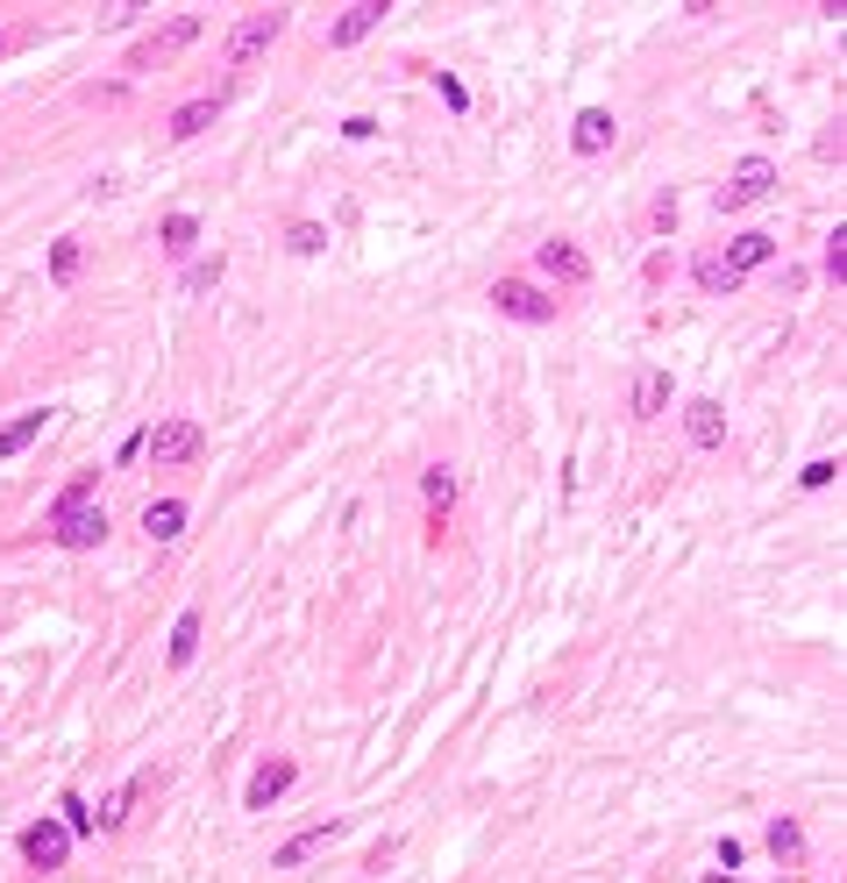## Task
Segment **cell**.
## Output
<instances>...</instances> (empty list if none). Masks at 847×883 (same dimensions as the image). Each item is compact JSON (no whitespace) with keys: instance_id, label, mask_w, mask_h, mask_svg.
Here are the masks:
<instances>
[{"instance_id":"6da1fadb","label":"cell","mask_w":847,"mask_h":883,"mask_svg":"<svg viewBox=\"0 0 847 883\" xmlns=\"http://www.w3.org/2000/svg\"><path fill=\"white\" fill-rule=\"evenodd\" d=\"M200 449H207V428L186 421V413H172V421H157L143 435V456L157 463V471H172V463H200Z\"/></svg>"},{"instance_id":"7a4b0ae2","label":"cell","mask_w":847,"mask_h":883,"mask_svg":"<svg viewBox=\"0 0 847 883\" xmlns=\"http://www.w3.org/2000/svg\"><path fill=\"white\" fill-rule=\"evenodd\" d=\"M200 29H207V14H172L164 29H150L143 43L129 51V71H150V65H172L186 43H200Z\"/></svg>"},{"instance_id":"3957f363","label":"cell","mask_w":847,"mask_h":883,"mask_svg":"<svg viewBox=\"0 0 847 883\" xmlns=\"http://www.w3.org/2000/svg\"><path fill=\"white\" fill-rule=\"evenodd\" d=\"M278 36H285V8H256V14H242V22L229 29V51H221V57L242 71V65H256Z\"/></svg>"},{"instance_id":"277c9868","label":"cell","mask_w":847,"mask_h":883,"mask_svg":"<svg viewBox=\"0 0 847 883\" xmlns=\"http://www.w3.org/2000/svg\"><path fill=\"white\" fill-rule=\"evenodd\" d=\"M14 848H22V862H29V870H65L72 834H65V819H51V813H43V819H29V827H22V841H14Z\"/></svg>"},{"instance_id":"5b68a950","label":"cell","mask_w":847,"mask_h":883,"mask_svg":"<svg viewBox=\"0 0 847 883\" xmlns=\"http://www.w3.org/2000/svg\"><path fill=\"white\" fill-rule=\"evenodd\" d=\"M769 186H777V164H769V157H748V164H740V172L713 192V207H719V214H740V207L769 200Z\"/></svg>"},{"instance_id":"8992f818","label":"cell","mask_w":847,"mask_h":883,"mask_svg":"<svg viewBox=\"0 0 847 883\" xmlns=\"http://www.w3.org/2000/svg\"><path fill=\"white\" fill-rule=\"evenodd\" d=\"M492 307L506 313V321H527V328L556 321V299H549V293H535L527 278H498V286H492Z\"/></svg>"},{"instance_id":"52a82bcc","label":"cell","mask_w":847,"mask_h":883,"mask_svg":"<svg viewBox=\"0 0 847 883\" xmlns=\"http://www.w3.org/2000/svg\"><path fill=\"white\" fill-rule=\"evenodd\" d=\"M342 841V819H321V827H307V834H293V841L271 856V870H307L314 856H328V848Z\"/></svg>"},{"instance_id":"ba28073f","label":"cell","mask_w":847,"mask_h":883,"mask_svg":"<svg viewBox=\"0 0 847 883\" xmlns=\"http://www.w3.org/2000/svg\"><path fill=\"white\" fill-rule=\"evenodd\" d=\"M51 534H57V549H100L108 542V514L100 506H72L65 520H51Z\"/></svg>"},{"instance_id":"9c48e42d","label":"cell","mask_w":847,"mask_h":883,"mask_svg":"<svg viewBox=\"0 0 847 883\" xmlns=\"http://www.w3.org/2000/svg\"><path fill=\"white\" fill-rule=\"evenodd\" d=\"M535 264L556 278V286H584V278H592V257H584L578 243H563V235H556V243H541V250H535Z\"/></svg>"},{"instance_id":"30bf717a","label":"cell","mask_w":847,"mask_h":883,"mask_svg":"<svg viewBox=\"0 0 847 883\" xmlns=\"http://www.w3.org/2000/svg\"><path fill=\"white\" fill-rule=\"evenodd\" d=\"M293 776H299V762H264V770L250 776V791H242V805H250V813H271V805L285 798V791H293Z\"/></svg>"},{"instance_id":"8fae6325","label":"cell","mask_w":847,"mask_h":883,"mask_svg":"<svg viewBox=\"0 0 847 883\" xmlns=\"http://www.w3.org/2000/svg\"><path fill=\"white\" fill-rule=\"evenodd\" d=\"M385 14H392L385 0H356V8H342V22L328 29V51H350V43H363L377 22H385Z\"/></svg>"},{"instance_id":"7c38bea8","label":"cell","mask_w":847,"mask_h":883,"mask_svg":"<svg viewBox=\"0 0 847 883\" xmlns=\"http://www.w3.org/2000/svg\"><path fill=\"white\" fill-rule=\"evenodd\" d=\"M726 264H734V278H748V272H762L769 257H777V235H762V229H748V235H734V243L719 250Z\"/></svg>"},{"instance_id":"4fadbf2b","label":"cell","mask_w":847,"mask_h":883,"mask_svg":"<svg viewBox=\"0 0 847 883\" xmlns=\"http://www.w3.org/2000/svg\"><path fill=\"white\" fill-rule=\"evenodd\" d=\"M684 435H691V449H719V442H726L719 399H691V407H684Z\"/></svg>"},{"instance_id":"5bb4252c","label":"cell","mask_w":847,"mask_h":883,"mask_svg":"<svg viewBox=\"0 0 847 883\" xmlns=\"http://www.w3.org/2000/svg\"><path fill=\"white\" fill-rule=\"evenodd\" d=\"M613 114H605V108H584L578 114V129H570V150H578V157H598V150H613Z\"/></svg>"},{"instance_id":"9a60e30c","label":"cell","mask_w":847,"mask_h":883,"mask_svg":"<svg viewBox=\"0 0 847 883\" xmlns=\"http://www.w3.org/2000/svg\"><path fill=\"white\" fill-rule=\"evenodd\" d=\"M215 114H221V93H200V100H186L164 129H172V143H193L200 129H215Z\"/></svg>"},{"instance_id":"2e32d148","label":"cell","mask_w":847,"mask_h":883,"mask_svg":"<svg viewBox=\"0 0 847 883\" xmlns=\"http://www.w3.org/2000/svg\"><path fill=\"white\" fill-rule=\"evenodd\" d=\"M691 278H698V293H705V299H726V293H740L734 264H726L719 250H698V264H691Z\"/></svg>"},{"instance_id":"e0dca14e","label":"cell","mask_w":847,"mask_h":883,"mask_svg":"<svg viewBox=\"0 0 847 883\" xmlns=\"http://www.w3.org/2000/svg\"><path fill=\"white\" fill-rule=\"evenodd\" d=\"M143 534H150V542H178V534H186V506H178V499H150L143 506Z\"/></svg>"},{"instance_id":"ac0fdd59","label":"cell","mask_w":847,"mask_h":883,"mask_svg":"<svg viewBox=\"0 0 847 883\" xmlns=\"http://www.w3.org/2000/svg\"><path fill=\"white\" fill-rule=\"evenodd\" d=\"M769 856H777V870H798L805 862V827L798 819H769Z\"/></svg>"},{"instance_id":"d6986e66","label":"cell","mask_w":847,"mask_h":883,"mask_svg":"<svg viewBox=\"0 0 847 883\" xmlns=\"http://www.w3.org/2000/svg\"><path fill=\"white\" fill-rule=\"evenodd\" d=\"M193 655H200V612H178V620H172V641H164V663L186 670Z\"/></svg>"},{"instance_id":"ffe728a7","label":"cell","mask_w":847,"mask_h":883,"mask_svg":"<svg viewBox=\"0 0 847 883\" xmlns=\"http://www.w3.org/2000/svg\"><path fill=\"white\" fill-rule=\"evenodd\" d=\"M662 407H670V378H662V371H641V378H634V413L656 421Z\"/></svg>"},{"instance_id":"44dd1931","label":"cell","mask_w":847,"mask_h":883,"mask_svg":"<svg viewBox=\"0 0 847 883\" xmlns=\"http://www.w3.org/2000/svg\"><path fill=\"white\" fill-rule=\"evenodd\" d=\"M157 243H164V257H186V250L200 243V221H193V214H164Z\"/></svg>"},{"instance_id":"7402d4cb","label":"cell","mask_w":847,"mask_h":883,"mask_svg":"<svg viewBox=\"0 0 847 883\" xmlns=\"http://www.w3.org/2000/svg\"><path fill=\"white\" fill-rule=\"evenodd\" d=\"M43 421H51V413H22V421H8V428H0V463H8V456H22V449L43 435Z\"/></svg>"},{"instance_id":"603a6c76","label":"cell","mask_w":847,"mask_h":883,"mask_svg":"<svg viewBox=\"0 0 847 883\" xmlns=\"http://www.w3.org/2000/svg\"><path fill=\"white\" fill-rule=\"evenodd\" d=\"M285 250H293V257H321L328 229H321V221H293V229H285Z\"/></svg>"},{"instance_id":"cb8c5ba5","label":"cell","mask_w":847,"mask_h":883,"mask_svg":"<svg viewBox=\"0 0 847 883\" xmlns=\"http://www.w3.org/2000/svg\"><path fill=\"white\" fill-rule=\"evenodd\" d=\"M79 264H86V250L72 243V235H65V243H51V286H72V278H79Z\"/></svg>"},{"instance_id":"d4e9b609","label":"cell","mask_w":847,"mask_h":883,"mask_svg":"<svg viewBox=\"0 0 847 883\" xmlns=\"http://www.w3.org/2000/svg\"><path fill=\"white\" fill-rule=\"evenodd\" d=\"M420 485H428V506H435V528H442V514H449V506H457V477H449L442 463H435V471L420 477Z\"/></svg>"},{"instance_id":"484cf974","label":"cell","mask_w":847,"mask_h":883,"mask_svg":"<svg viewBox=\"0 0 847 883\" xmlns=\"http://www.w3.org/2000/svg\"><path fill=\"white\" fill-rule=\"evenodd\" d=\"M221 272H229V257L215 250V257H200V264L186 272V293H215V286H221Z\"/></svg>"},{"instance_id":"4316f807","label":"cell","mask_w":847,"mask_h":883,"mask_svg":"<svg viewBox=\"0 0 847 883\" xmlns=\"http://www.w3.org/2000/svg\"><path fill=\"white\" fill-rule=\"evenodd\" d=\"M94 485H100V477H94V471H86V477H79V485H65V492H57V506H51V520H65V514H72V506H94Z\"/></svg>"},{"instance_id":"83f0119b","label":"cell","mask_w":847,"mask_h":883,"mask_svg":"<svg viewBox=\"0 0 847 883\" xmlns=\"http://www.w3.org/2000/svg\"><path fill=\"white\" fill-rule=\"evenodd\" d=\"M826 272H834L840 286H847V229H834V235H826Z\"/></svg>"},{"instance_id":"f1b7e54d","label":"cell","mask_w":847,"mask_h":883,"mask_svg":"<svg viewBox=\"0 0 847 883\" xmlns=\"http://www.w3.org/2000/svg\"><path fill=\"white\" fill-rule=\"evenodd\" d=\"M57 813H65V834H94V813H86L72 791H65V805H57Z\"/></svg>"},{"instance_id":"f546056e","label":"cell","mask_w":847,"mask_h":883,"mask_svg":"<svg viewBox=\"0 0 847 883\" xmlns=\"http://www.w3.org/2000/svg\"><path fill=\"white\" fill-rule=\"evenodd\" d=\"M435 86H442V100H449V108H471V93H463V79H457V71H435Z\"/></svg>"},{"instance_id":"4dcf8cb0","label":"cell","mask_w":847,"mask_h":883,"mask_svg":"<svg viewBox=\"0 0 847 883\" xmlns=\"http://www.w3.org/2000/svg\"><path fill=\"white\" fill-rule=\"evenodd\" d=\"M834 471H840V463H834V456H820V463H805V492H820V485H834Z\"/></svg>"},{"instance_id":"1f68e13d","label":"cell","mask_w":847,"mask_h":883,"mask_svg":"<svg viewBox=\"0 0 847 883\" xmlns=\"http://www.w3.org/2000/svg\"><path fill=\"white\" fill-rule=\"evenodd\" d=\"M648 229H676V200H670V192L656 200V214H648Z\"/></svg>"},{"instance_id":"d6a6232c","label":"cell","mask_w":847,"mask_h":883,"mask_svg":"<svg viewBox=\"0 0 847 883\" xmlns=\"http://www.w3.org/2000/svg\"><path fill=\"white\" fill-rule=\"evenodd\" d=\"M777 883H812V876H777Z\"/></svg>"},{"instance_id":"836d02e7","label":"cell","mask_w":847,"mask_h":883,"mask_svg":"<svg viewBox=\"0 0 847 883\" xmlns=\"http://www.w3.org/2000/svg\"><path fill=\"white\" fill-rule=\"evenodd\" d=\"M705 883H734V876H705Z\"/></svg>"},{"instance_id":"e575fe53","label":"cell","mask_w":847,"mask_h":883,"mask_svg":"<svg viewBox=\"0 0 847 883\" xmlns=\"http://www.w3.org/2000/svg\"><path fill=\"white\" fill-rule=\"evenodd\" d=\"M0 51H8V36H0Z\"/></svg>"}]
</instances>
